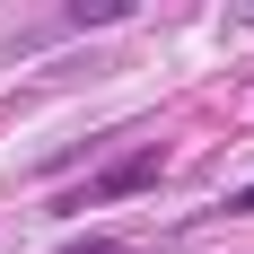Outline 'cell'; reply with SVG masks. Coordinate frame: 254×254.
Instances as JSON below:
<instances>
[{"label": "cell", "instance_id": "277c9868", "mask_svg": "<svg viewBox=\"0 0 254 254\" xmlns=\"http://www.w3.org/2000/svg\"><path fill=\"white\" fill-rule=\"evenodd\" d=\"M228 210H254V184H237V193H228Z\"/></svg>", "mask_w": 254, "mask_h": 254}, {"label": "cell", "instance_id": "6da1fadb", "mask_svg": "<svg viewBox=\"0 0 254 254\" xmlns=\"http://www.w3.org/2000/svg\"><path fill=\"white\" fill-rule=\"evenodd\" d=\"M158 176H167V149H131L123 167L88 176V184H79V193H70L62 210H88V202H123V193H140V184H158Z\"/></svg>", "mask_w": 254, "mask_h": 254}, {"label": "cell", "instance_id": "3957f363", "mask_svg": "<svg viewBox=\"0 0 254 254\" xmlns=\"http://www.w3.org/2000/svg\"><path fill=\"white\" fill-rule=\"evenodd\" d=\"M62 254H131V246H114V237H79V246H62Z\"/></svg>", "mask_w": 254, "mask_h": 254}, {"label": "cell", "instance_id": "7a4b0ae2", "mask_svg": "<svg viewBox=\"0 0 254 254\" xmlns=\"http://www.w3.org/2000/svg\"><path fill=\"white\" fill-rule=\"evenodd\" d=\"M62 18L70 26H114V18H131V0H70Z\"/></svg>", "mask_w": 254, "mask_h": 254}]
</instances>
